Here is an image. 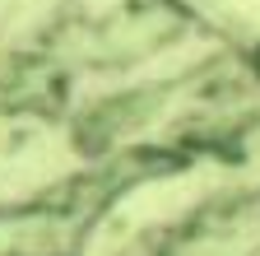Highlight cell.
<instances>
[{
  "label": "cell",
  "instance_id": "obj_1",
  "mask_svg": "<svg viewBox=\"0 0 260 256\" xmlns=\"http://www.w3.org/2000/svg\"><path fill=\"white\" fill-rule=\"evenodd\" d=\"M190 33L195 14L181 0H121L98 19H84L65 42V56L98 75H130L177 51Z\"/></svg>",
  "mask_w": 260,
  "mask_h": 256
},
{
  "label": "cell",
  "instance_id": "obj_2",
  "mask_svg": "<svg viewBox=\"0 0 260 256\" xmlns=\"http://www.w3.org/2000/svg\"><path fill=\"white\" fill-rule=\"evenodd\" d=\"M158 256H260V186H223L162 223Z\"/></svg>",
  "mask_w": 260,
  "mask_h": 256
}]
</instances>
